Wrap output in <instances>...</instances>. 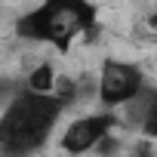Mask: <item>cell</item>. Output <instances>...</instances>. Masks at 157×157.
<instances>
[{
    "instance_id": "6da1fadb",
    "label": "cell",
    "mask_w": 157,
    "mask_h": 157,
    "mask_svg": "<svg viewBox=\"0 0 157 157\" xmlns=\"http://www.w3.org/2000/svg\"><path fill=\"white\" fill-rule=\"evenodd\" d=\"M68 102H62L56 93L43 96V93H31V90H19L0 117V154L3 157H31L34 151H40L52 132V126L59 123V117L65 114Z\"/></svg>"
},
{
    "instance_id": "3957f363",
    "label": "cell",
    "mask_w": 157,
    "mask_h": 157,
    "mask_svg": "<svg viewBox=\"0 0 157 157\" xmlns=\"http://www.w3.org/2000/svg\"><path fill=\"white\" fill-rule=\"evenodd\" d=\"M145 90V74L139 65L132 62H120V59H108L102 65V77H99V102L105 108H126L139 93Z\"/></svg>"
},
{
    "instance_id": "ba28073f",
    "label": "cell",
    "mask_w": 157,
    "mask_h": 157,
    "mask_svg": "<svg viewBox=\"0 0 157 157\" xmlns=\"http://www.w3.org/2000/svg\"><path fill=\"white\" fill-rule=\"evenodd\" d=\"M96 151H99L102 157H111V154L117 151V139H114V136H105V139L99 142V148H96Z\"/></svg>"
},
{
    "instance_id": "7a4b0ae2",
    "label": "cell",
    "mask_w": 157,
    "mask_h": 157,
    "mask_svg": "<svg viewBox=\"0 0 157 157\" xmlns=\"http://www.w3.org/2000/svg\"><path fill=\"white\" fill-rule=\"evenodd\" d=\"M99 6L93 0H43L16 19V34L22 40L49 43L68 52L77 37H96Z\"/></svg>"
},
{
    "instance_id": "5b68a950",
    "label": "cell",
    "mask_w": 157,
    "mask_h": 157,
    "mask_svg": "<svg viewBox=\"0 0 157 157\" xmlns=\"http://www.w3.org/2000/svg\"><path fill=\"white\" fill-rule=\"evenodd\" d=\"M126 123L139 126L145 139L157 142V86H145L129 105H126Z\"/></svg>"
},
{
    "instance_id": "52a82bcc",
    "label": "cell",
    "mask_w": 157,
    "mask_h": 157,
    "mask_svg": "<svg viewBox=\"0 0 157 157\" xmlns=\"http://www.w3.org/2000/svg\"><path fill=\"white\" fill-rule=\"evenodd\" d=\"M132 157H154V139H139L132 148Z\"/></svg>"
},
{
    "instance_id": "8992f818",
    "label": "cell",
    "mask_w": 157,
    "mask_h": 157,
    "mask_svg": "<svg viewBox=\"0 0 157 157\" xmlns=\"http://www.w3.org/2000/svg\"><path fill=\"white\" fill-rule=\"evenodd\" d=\"M56 83H59V74H56V68H52L49 62H40V65L31 68L28 77H25V90L43 93V96H52V93H56Z\"/></svg>"
},
{
    "instance_id": "277c9868",
    "label": "cell",
    "mask_w": 157,
    "mask_h": 157,
    "mask_svg": "<svg viewBox=\"0 0 157 157\" xmlns=\"http://www.w3.org/2000/svg\"><path fill=\"white\" fill-rule=\"evenodd\" d=\"M117 123H120V120H117L111 111L77 117V120L68 123V129L62 132V148H65L68 154H86V151H96L99 142H102L105 136H111V129H114Z\"/></svg>"
},
{
    "instance_id": "9c48e42d",
    "label": "cell",
    "mask_w": 157,
    "mask_h": 157,
    "mask_svg": "<svg viewBox=\"0 0 157 157\" xmlns=\"http://www.w3.org/2000/svg\"><path fill=\"white\" fill-rule=\"evenodd\" d=\"M148 25H151V28H157V13H154V16L148 19Z\"/></svg>"
}]
</instances>
